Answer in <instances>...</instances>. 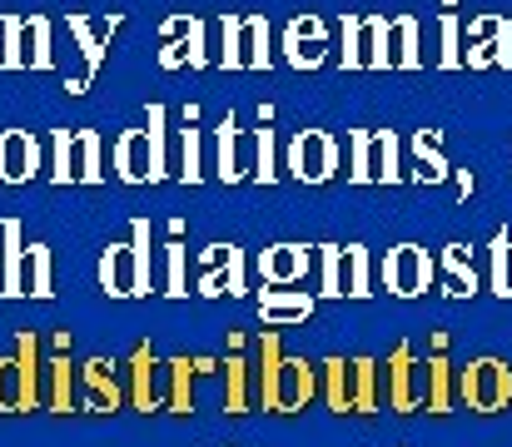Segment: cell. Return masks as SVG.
I'll list each match as a JSON object with an SVG mask.
<instances>
[{
	"mask_svg": "<svg viewBox=\"0 0 512 447\" xmlns=\"http://www.w3.org/2000/svg\"><path fill=\"white\" fill-rule=\"evenodd\" d=\"M319 393V368L309 358H289L279 348V333H259L254 343V398L269 408V413H299L309 408Z\"/></svg>",
	"mask_w": 512,
	"mask_h": 447,
	"instance_id": "obj_1",
	"label": "cell"
},
{
	"mask_svg": "<svg viewBox=\"0 0 512 447\" xmlns=\"http://www.w3.org/2000/svg\"><path fill=\"white\" fill-rule=\"evenodd\" d=\"M398 130H348V179L353 184H398L403 179Z\"/></svg>",
	"mask_w": 512,
	"mask_h": 447,
	"instance_id": "obj_2",
	"label": "cell"
},
{
	"mask_svg": "<svg viewBox=\"0 0 512 447\" xmlns=\"http://www.w3.org/2000/svg\"><path fill=\"white\" fill-rule=\"evenodd\" d=\"M453 393L473 413H503L512 403V368L503 358H473L453 373Z\"/></svg>",
	"mask_w": 512,
	"mask_h": 447,
	"instance_id": "obj_3",
	"label": "cell"
},
{
	"mask_svg": "<svg viewBox=\"0 0 512 447\" xmlns=\"http://www.w3.org/2000/svg\"><path fill=\"white\" fill-rule=\"evenodd\" d=\"M40 403V338L20 333L15 353L0 358V413H30Z\"/></svg>",
	"mask_w": 512,
	"mask_h": 447,
	"instance_id": "obj_4",
	"label": "cell"
},
{
	"mask_svg": "<svg viewBox=\"0 0 512 447\" xmlns=\"http://www.w3.org/2000/svg\"><path fill=\"white\" fill-rule=\"evenodd\" d=\"M378 398L393 413H418L423 408V358L413 353V343H398L388 353V363H378Z\"/></svg>",
	"mask_w": 512,
	"mask_h": 447,
	"instance_id": "obj_5",
	"label": "cell"
},
{
	"mask_svg": "<svg viewBox=\"0 0 512 447\" xmlns=\"http://www.w3.org/2000/svg\"><path fill=\"white\" fill-rule=\"evenodd\" d=\"M378 279H383V289L393 298H418L428 294V284L438 279V264H433V254L423 244H393L383 254V264H378Z\"/></svg>",
	"mask_w": 512,
	"mask_h": 447,
	"instance_id": "obj_6",
	"label": "cell"
},
{
	"mask_svg": "<svg viewBox=\"0 0 512 447\" xmlns=\"http://www.w3.org/2000/svg\"><path fill=\"white\" fill-rule=\"evenodd\" d=\"M284 169L299 184H329L339 174V140L329 130H299L284 145Z\"/></svg>",
	"mask_w": 512,
	"mask_h": 447,
	"instance_id": "obj_7",
	"label": "cell"
},
{
	"mask_svg": "<svg viewBox=\"0 0 512 447\" xmlns=\"http://www.w3.org/2000/svg\"><path fill=\"white\" fill-rule=\"evenodd\" d=\"M160 40H165V50H160L165 70H179V65L204 70V65H214V55H209V20H199V15H170L160 25Z\"/></svg>",
	"mask_w": 512,
	"mask_h": 447,
	"instance_id": "obj_8",
	"label": "cell"
},
{
	"mask_svg": "<svg viewBox=\"0 0 512 447\" xmlns=\"http://www.w3.org/2000/svg\"><path fill=\"white\" fill-rule=\"evenodd\" d=\"M463 65L468 70H512V20L508 15H473L468 20V50H463Z\"/></svg>",
	"mask_w": 512,
	"mask_h": 447,
	"instance_id": "obj_9",
	"label": "cell"
},
{
	"mask_svg": "<svg viewBox=\"0 0 512 447\" xmlns=\"http://www.w3.org/2000/svg\"><path fill=\"white\" fill-rule=\"evenodd\" d=\"M199 294L204 298H239L249 294V259L239 244H209L204 249V274H199Z\"/></svg>",
	"mask_w": 512,
	"mask_h": 447,
	"instance_id": "obj_10",
	"label": "cell"
},
{
	"mask_svg": "<svg viewBox=\"0 0 512 447\" xmlns=\"http://www.w3.org/2000/svg\"><path fill=\"white\" fill-rule=\"evenodd\" d=\"M334 40H329V20L324 15H294L284 25V65L294 70H319L329 60Z\"/></svg>",
	"mask_w": 512,
	"mask_h": 447,
	"instance_id": "obj_11",
	"label": "cell"
},
{
	"mask_svg": "<svg viewBox=\"0 0 512 447\" xmlns=\"http://www.w3.org/2000/svg\"><path fill=\"white\" fill-rule=\"evenodd\" d=\"M249 169H254V135H244L234 110H229L214 125V174L224 184H239V179H249Z\"/></svg>",
	"mask_w": 512,
	"mask_h": 447,
	"instance_id": "obj_12",
	"label": "cell"
},
{
	"mask_svg": "<svg viewBox=\"0 0 512 447\" xmlns=\"http://www.w3.org/2000/svg\"><path fill=\"white\" fill-rule=\"evenodd\" d=\"M254 264H259L264 289H294V284L309 279L314 249H309V244H269V249H259Z\"/></svg>",
	"mask_w": 512,
	"mask_h": 447,
	"instance_id": "obj_13",
	"label": "cell"
},
{
	"mask_svg": "<svg viewBox=\"0 0 512 447\" xmlns=\"http://www.w3.org/2000/svg\"><path fill=\"white\" fill-rule=\"evenodd\" d=\"M40 174V140L30 130H0V184H30Z\"/></svg>",
	"mask_w": 512,
	"mask_h": 447,
	"instance_id": "obj_14",
	"label": "cell"
},
{
	"mask_svg": "<svg viewBox=\"0 0 512 447\" xmlns=\"http://www.w3.org/2000/svg\"><path fill=\"white\" fill-rule=\"evenodd\" d=\"M319 308V294L309 289H259V318L269 328H294V323H309Z\"/></svg>",
	"mask_w": 512,
	"mask_h": 447,
	"instance_id": "obj_15",
	"label": "cell"
},
{
	"mask_svg": "<svg viewBox=\"0 0 512 447\" xmlns=\"http://www.w3.org/2000/svg\"><path fill=\"white\" fill-rule=\"evenodd\" d=\"M448 338L438 333L433 338V358H423V408L428 413H453V403H458V393H453V363H448Z\"/></svg>",
	"mask_w": 512,
	"mask_h": 447,
	"instance_id": "obj_16",
	"label": "cell"
},
{
	"mask_svg": "<svg viewBox=\"0 0 512 447\" xmlns=\"http://www.w3.org/2000/svg\"><path fill=\"white\" fill-rule=\"evenodd\" d=\"M65 348H70V333H60V338H55V358L40 363V403H45L50 413H70V403H75V383H70V358H65Z\"/></svg>",
	"mask_w": 512,
	"mask_h": 447,
	"instance_id": "obj_17",
	"label": "cell"
},
{
	"mask_svg": "<svg viewBox=\"0 0 512 447\" xmlns=\"http://www.w3.org/2000/svg\"><path fill=\"white\" fill-rule=\"evenodd\" d=\"M120 378H115V363H105V358H90L85 368H80V403L90 408V413H115L120 408Z\"/></svg>",
	"mask_w": 512,
	"mask_h": 447,
	"instance_id": "obj_18",
	"label": "cell"
},
{
	"mask_svg": "<svg viewBox=\"0 0 512 447\" xmlns=\"http://www.w3.org/2000/svg\"><path fill=\"white\" fill-rule=\"evenodd\" d=\"M115 174L125 184H160L155 164H150V130H125L115 140Z\"/></svg>",
	"mask_w": 512,
	"mask_h": 447,
	"instance_id": "obj_19",
	"label": "cell"
},
{
	"mask_svg": "<svg viewBox=\"0 0 512 447\" xmlns=\"http://www.w3.org/2000/svg\"><path fill=\"white\" fill-rule=\"evenodd\" d=\"M100 289L110 298H135L140 294V264L130 244H110L100 259Z\"/></svg>",
	"mask_w": 512,
	"mask_h": 447,
	"instance_id": "obj_20",
	"label": "cell"
},
{
	"mask_svg": "<svg viewBox=\"0 0 512 447\" xmlns=\"http://www.w3.org/2000/svg\"><path fill=\"white\" fill-rule=\"evenodd\" d=\"M0 294L25 298V239H20V219L0 224Z\"/></svg>",
	"mask_w": 512,
	"mask_h": 447,
	"instance_id": "obj_21",
	"label": "cell"
},
{
	"mask_svg": "<svg viewBox=\"0 0 512 447\" xmlns=\"http://www.w3.org/2000/svg\"><path fill=\"white\" fill-rule=\"evenodd\" d=\"M413 159H418V169H413V179L418 184H443L448 174H453V164H448V154H443V135L438 130H413Z\"/></svg>",
	"mask_w": 512,
	"mask_h": 447,
	"instance_id": "obj_22",
	"label": "cell"
},
{
	"mask_svg": "<svg viewBox=\"0 0 512 447\" xmlns=\"http://www.w3.org/2000/svg\"><path fill=\"white\" fill-rule=\"evenodd\" d=\"M160 383H165V368L155 363V353L150 348H135V358H130V403L140 413H150L160 403Z\"/></svg>",
	"mask_w": 512,
	"mask_h": 447,
	"instance_id": "obj_23",
	"label": "cell"
},
{
	"mask_svg": "<svg viewBox=\"0 0 512 447\" xmlns=\"http://www.w3.org/2000/svg\"><path fill=\"white\" fill-rule=\"evenodd\" d=\"M418 15H393L388 20V60L393 70H418L423 65V45H418Z\"/></svg>",
	"mask_w": 512,
	"mask_h": 447,
	"instance_id": "obj_24",
	"label": "cell"
},
{
	"mask_svg": "<svg viewBox=\"0 0 512 447\" xmlns=\"http://www.w3.org/2000/svg\"><path fill=\"white\" fill-rule=\"evenodd\" d=\"M249 403H254V363L239 348H229V358H224V413H249Z\"/></svg>",
	"mask_w": 512,
	"mask_h": 447,
	"instance_id": "obj_25",
	"label": "cell"
},
{
	"mask_svg": "<svg viewBox=\"0 0 512 447\" xmlns=\"http://www.w3.org/2000/svg\"><path fill=\"white\" fill-rule=\"evenodd\" d=\"M443 294L448 298L478 294V269H473V249L468 244H443Z\"/></svg>",
	"mask_w": 512,
	"mask_h": 447,
	"instance_id": "obj_26",
	"label": "cell"
},
{
	"mask_svg": "<svg viewBox=\"0 0 512 447\" xmlns=\"http://www.w3.org/2000/svg\"><path fill=\"white\" fill-rule=\"evenodd\" d=\"M348 403L353 413H378V358H348Z\"/></svg>",
	"mask_w": 512,
	"mask_h": 447,
	"instance_id": "obj_27",
	"label": "cell"
},
{
	"mask_svg": "<svg viewBox=\"0 0 512 447\" xmlns=\"http://www.w3.org/2000/svg\"><path fill=\"white\" fill-rule=\"evenodd\" d=\"M120 25V15L115 20H105V25H95L90 15H70V35L80 40V50H85V85H90V75L100 70V60H105V40H110V30Z\"/></svg>",
	"mask_w": 512,
	"mask_h": 447,
	"instance_id": "obj_28",
	"label": "cell"
},
{
	"mask_svg": "<svg viewBox=\"0 0 512 447\" xmlns=\"http://www.w3.org/2000/svg\"><path fill=\"white\" fill-rule=\"evenodd\" d=\"M214 35H219V45H214V65H224V70H244V50H239V35H244V15L224 10V15L214 20Z\"/></svg>",
	"mask_w": 512,
	"mask_h": 447,
	"instance_id": "obj_29",
	"label": "cell"
},
{
	"mask_svg": "<svg viewBox=\"0 0 512 447\" xmlns=\"http://www.w3.org/2000/svg\"><path fill=\"white\" fill-rule=\"evenodd\" d=\"M373 294V254L363 244L343 249V298H368Z\"/></svg>",
	"mask_w": 512,
	"mask_h": 447,
	"instance_id": "obj_30",
	"label": "cell"
},
{
	"mask_svg": "<svg viewBox=\"0 0 512 447\" xmlns=\"http://www.w3.org/2000/svg\"><path fill=\"white\" fill-rule=\"evenodd\" d=\"M239 50H244V70H269L274 65V55H269V20L264 15H244Z\"/></svg>",
	"mask_w": 512,
	"mask_h": 447,
	"instance_id": "obj_31",
	"label": "cell"
},
{
	"mask_svg": "<svg viewBox=\"0 0 512 447\" xmlns=\"http://www.w3.org/2000/svg\"><path fill=\"white\" fill-rule=\"evenodd\" d=\"M488 289L498 298H512V234L498 229L488 244Z\"/></svg>",
	"mask_w": 512,
	"mask_h": 447,
	"instance_id": "obj_32",
	"label": "cell"
},
{
	"mask_svg": "<svg viewBox=\"0 0 512 447\" xmlns=\"http://www.w3.org/2000/svg\"><path fill=\"white\" fill-rule=\"evenodd\" d=\"M438 70H463V15L458 10L438 15Z\"/></svg>",
	"mask_w": 512,
	"mask_h": 447,
	"instance_id": "obj_33",
	"label": "cell"
},
{
	"mask_svg": "<svg viewBox=\"0 0 512 447\" xmlns=\"http://www.w3.org/2000/svg\"><path fill=\"white\" fill-rule=\"evenodd\" d=\"M249 179H259V184L279 179V135H274L269 120L254 130V169H249Z\"/></svg>",
	"mask_w": 512,
	"mask_h": 447,
	"instance_id": "obj_34",
	"label": "cell"
},
{
	"mask_svg": "<svg viewBox=\"0 0 512 447\" xmlns=\"http://www.w3.org/2000/svg\"><path fill=\"white\" fill-rule=\"evenodd\" d=\"M184 219H170V244H165V294L184 298L189 294V279H184Z\"/></svg>",
	"mask_w": 512,
	"mask_h": 447,
	"instance_id": "obj_35",
	"label": "cell"
},
{
	"mask_svg": "<svg viewBox=\"0 0 512 447\" xmlns=\"http://www.w3.org/2000/svg\"><path fill=\"white\" fill-rule=\"evenodd\" d=\"M363 65L368 70H393V60H388V15H363Z\"/></svg>",
	"mask_w": 512,
	"mask_h": 447,
	"instance_id": "obj_36",
	"label": "cell"
},
{
	"mask_svg": "<svg viewBox=\"0 0 512 447\" xmlns=\"http://www.w3.org/2000/svg\"><path fill=\"white\" fill-rule=\"evenodd\" d=\"M184 184H199L204 179V135L194 130V120H184L179 130V169H174Z\"/></svg>",
	"mask_w": 512,
	"mask_h": 447,
	"instance_id": "obj_37",
	"label": "cell"
},
{
	"mask_svg": "<svg viewBox=\"0 0 512 447\" xmlns=\"http://www.w3.org/2000/svg\"><path fill=\"white\" fill-rule=\"evenodd\" d=\"M145 130H150V164H155V179H165V174H170V115H165V105H150Z\"/></svg>",
	"mask_w": 512,
	"mask_h": 447,
	"instance_id": "obj_38",
	"label": "cell"
},
{
	"mask_svg": "<svg viewBox=\"0 0 512 447\" xmlns=\"http://www.w3.org/2000/svg\"><path fill=\"white\" fill-rule=\"evenodd\" d=\"M75 179H80V184H100V179H105L100 135H95V130H75Z\"/></svg>",
	"mask_w": 512,
	"mask_h": 447,
	"instance_id": "obj_39",
	"label": "cell"
},
{
	"mask_svg": "<svg viewBox=\"0 0 512 447\" xmlns=\"http://www.w3.org/2000/svg\"><path fill=\"white\" fill-rule=\"evenodd\" d=\"M339 65L363 70V15H353V10L339 15Z\"/></svg>",
	"mask_w": 512,
	"mask_h": 447,
	"instance_id": "obj_40",
	"label": "cell"
},
{
	"mask_svg": "<svg viewBox=\"0 0 512 447\" xmlns=\"http://www.w3.org/2000/svg\"><path fill=\"white\" fill-rule=\"evenodd\" d=\"M189 383H194V358H170V363H165V388H170L174 413H189V408H194Z\"/></svg>",
	"mask_w": 512,
	"mask_h": 447,
	"instance_id": "obj_41",
	"label": "cell"
},
{
	"mask_svg": "<svg viewBox=\"0 0 512 447\" xmlns=\"http://www.w3.org/2000/svg\"><path fill=\"white\" fill-rule=\"evenodd\" d=\"M25 294L50 298V249L45 244H25Z\"/></svg>",
	"mask_w": 512,
	"mask_h": 447,
	"instance_id": "obj_42",
	"label": "cell"
},
{
	"mask_svg": "<svg viewBox=\"0 0 512 447\" xmlns=\"http://www.w3.org/2000/svg\"><path fill=\"white\" fill-rule=\"evenodd\" d=\"M319 298H343V244H319Z\"/></svg>",
	"mask_w": 512,
	"mask_h": 447,
	"instance_id": "obj_43",
	"label": "cell"
},
{
	"mask_svg": "<svg viewBox=\"0 0 512 447\" xmlns=\"http://www.w3.org/2000/svg\"><path fill=\"white\" fill-rule=\"evenodd\" d=\"M319 368H324V398H329V408L334 413H353V403H348V358H324Z\"/></svg>",
	"mask_w": 512,
	"mask_h": 447,
	"instance_id": "obj_44",
	"label": "cell"
},
{
	"mask_svg": "<svg viewBox=\"0 0 512 447\" xmlns=\"http://www.w3.org/2000/svg\"><path fill=\"white\" fill-rule=\"evenodd\" d=\"M50 179L55 184H75V130H55V140H50Z\"/></svg>",
	"mask_w": 512,
	"mask_h": 447,
	"instance_id": "obj_45",
	"label": "cell"
},
{
	"mask_svg": "<svg viewBox=\"0 0 512 447\" xmlns=\"http://www.w3.org/2000/svg\"><path fill=\"white\" fill-rule=\"evenodd\" d=\"M25 35H30V55H25V65L50 70V65H55V55H50V20H45V15H25Z\"/></svg>",
	"mask_w": 512,
	"mask_h": 447,
	"instance_id": "obj_46",
	"label": "cell"
},
{
	"mask_svg": "<svg viewBox=\"0 0 512 447\" xmlns=\"http://www.w3.org/2000/svg\"><path fill=\"white\" fill-rule=\"evenodd\" d=\"M0 35H5L0 65H5V70H20V65H25V15H5V20H0Z\"/></svg>",
	"mask_w": 512,
	"mask_h": 447,
	"instance_id": "obj_47",
	"label": "cell"
},
{
	"mask_svg": "<svg viewBox=\"0 0 512 447\" xmlns=\"http://www.w3.org/2000/svg\"><path fill=\"white\" fill-rule=\"evenodd\" d=\"M453 174H458V194L468 199V194L478 189V179H473V169H453Z\"/></svg>",
	"mask_w": 512,
	"mask_h": 447,
	"instance_id": "obj_48",
	"label": "cell"
}]
</instances>
